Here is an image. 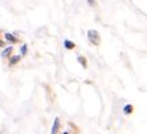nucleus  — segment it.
Segmentation results:
<instances>
[{
  "label": "nucleus",
  "mask_w": 147,
  "mask_h": 134,
  "mask_svg": "<svg viewBox=\"0 0 147 134\" xmlns=\"http://www.w3.org/2000/svg\"><path fill=\"white\" fill-rule=\"evenodd\" d=\"M88 38H89V41L92 42V44L99 45V41H101V38H99V33L97 32L96 29H90L89 32H88Z\"/></svg>",
  "instance_id": "obj_1"
},
{
  "label": "nucleus",
  "mask_w": 147,
  "mask_h": 134,
  "mask_svg": "<svg viewBox=\"0 0 147 134\" xmlns=\"http://www.w3.org/2000/svg\"><path fill=\"white\" fill-rule=\"evenodd\" d=\"M58 127H60V118L56 117V118H55V122H53V126H52V131H51V134H57Z\"/></svg>",
  "instance_id": "obj_2"
},
{
  "label": "nucleus",
  "mask_w": 147,
  "mask_h": 134,
  "mask_svg": "<svg viewBox=\"0 0 147 134\" xmlns=\"http://www.w3.org/2000/svg\"><path fill=\"white\" fill-rule=\"evenodd\" d=\"M64 46H65L68 50H72V49H74V42H72V41H69V40H65L64 41Z\"/></svg>",
  "instance_id": "obj_3"
},
{
  "label": "nucleus",
  "mask_w": 147,
  "mask_h": 134,
  "mask_svg": "<svg viewBox=\"0 0 147 134\" xmlns=\"http://www.w3.org/2000/svg\"><path fill=\"white\" fill-rule=\"evenodd\" d=\"M133 105L131 104H127V105H125V107H123V113L125 114H130L131 112H133Z\"/></svg>",
  "instance_id": "obj_4"
},
{
  "label": "nucleus",
  "mask_w": 147,
  "mask_h": 134,
  "mask_svg": "<svg viewBox=\"0 0 147 134\" xmlns=\"http://www.w3.org/2000/svg\"><path fill=\"white\" fill-rule=\"evenodd\" d=\"M5 40H7V41H9V42H16V38H15L13 37V36H12V34H9V33H7V34H5Z\"/></svg>",
  "instance_id": "obj_5"
},
{
  "label": "nucleus",
  "mask_w": 147,
  "mask_h": 134,
  "mask_svg": "<svg viewBox=\"0 0 147 134\" xmlns=\"http://www.w3.org/2000/svg\"><path fill=\"white\" fill-rule=\"evenodd\" d=\"M78 58V62L82 64V66H84V68H86V66H88V63H86V59L84 57H81V55H80V57H77Z\"/></svg>",
  "instance_id": "obj_6"
},
{
  "label": "nucleus",
  "mask_w": 147,
  "mask_h": 134,
  "mask_svg": "<svg viewBox=\"0 0 147 134\" xmlns=\"http://www.w3.org/2000/svg\"><path fill=\"white\" fill-rule=\"evenodd\" d=\"M11 51H12V47H11V46L7 47V49H5V50L1 53V57H8V55L11 54Z\"/></svg>",
  "instance_id": "obj_7"
},
{
  "label": "nucleus",
  "mask_w": 147,
  "mask_h": 134,
  "mask_svg": "<svg viewBox=\"0 0 147 134\" xmlns=\"http://www.w3.org/2000/svg\"><path fill=\"white\" fill-rule=\"evenodd\" d=\"M20 60V55H16V57H12V59H11V62H9V64L12 66V64H15V63H17Z\"/></svg>",
  "instance_id": "obj_8"
},
{
  "label": "nucleus",
  "mask_w": 147,
  "mask_h": 134,
  "mask_svg": "<svg viewBox=\"0 0 147 134\" xmlns=\"http://www.w3.org/2000/svg\"><path fill=\"white\" fill-rule=\"evenodd\" d=\"M21 54H27V45L21 46Z\"/></svg>",
  "instance_id": "obj_9"
},
{
  "label": "nucleus",
  "mask_w": 147,
  "mask_h": 134,
  "mask_svg": "<svg viewBox=\"0 0 147 134\" xmlns=\"http://www.w3.org/2000/svg\"><path fill=\"white\" fill-rule=\"evenodd\" d=\"M3 45H4V42L3 41H0V46H3Z\"/></svg>",
  "instance_id": "obj_10"
},
{
  "label": "nucleus",
  "mask_w": 147,
  "mask_h": 134,
  "mask_svg": "<svg viewBox=\"0 0 147 134\" xmlns=\"http://www.w3.org/2000/svg\"><path fill=\"white\" fill-rule=\"evenodd\" d=\"M62 134H68V133H66V131H65V133H62Z\"/></svg>",
  "instance_id": "obj_11"
}]
</instances>
